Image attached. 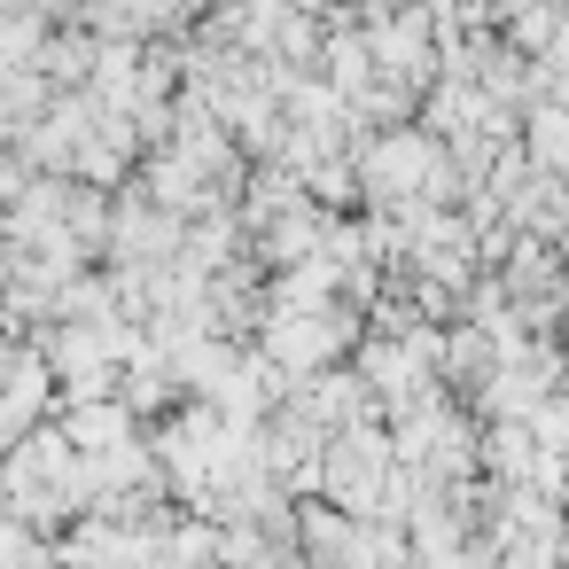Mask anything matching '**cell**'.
Listing matches in <instances>:
<instances>
[{
  "mask_svg": "<svg viewBox=\"0 0 569 569\" xmlns=\"http://www.w3.org/2000/svg\"><path fill=\"white\" fill-rule=\"evenodd\" d=\"M63 429H71L79 452H110V445L133 437V406L110 398V390H102V398H71V421H63Z\"/></svg>",
  "mask_w": 569,
  "mask_h": 569,
  "instance_id": "4",
  "label": "cell"
},
{
  "mask_svg": "<svg viewBox=\"0 0 569 569\" xmlns=\"http://www.w3.org/2000/svg\"><path fill=\"white\" fill-rule=\"evenodd\" d=\"M530 157H538L546 172H561V180H569V110H546V118L530 126Z\"/></svg>",
  "mask_w": 569,
  "mask_h": 569,
  "instance_id": "5",
  "label": "cell"
},
{
  "mask_svg": "<svg viewBox=\"0 0 569 569\" xmlns=\"http://www.w3.org/2000/svg\"><path fill=\"white\" fill-rule=\"evenodd\" d=\"M390 476H398V445H390L382 429H359V421H351V429H336L328 452H320V483H328L336 507H351V515L382 507Z\"/></svg>",
  "mask_w": 569,
  "mask_h": 569,
  "instance_id": "2",
  "label": "cell"
},
{
  "mask_svg": "<svg viewBox=\"0 0 569 569\" xmlns=\"http://www.w3.org/2000/svg\"><path fill=\"white\" fill-rule=\"evenodd\" d=\"M343 343H351V312H305V305H273V320H266V359H273L289 382L320 375V367H328Z\"/></svg>",
  "mask_w": 569,
  "mask_h": 569,
  "instance_id": "3",
  "label": "cell"
},
{
  "mask_svg": "<svg viewBox=\"0 0 569 569\" xmlns=\"http://www.w3.org/2000/svg\"><path fill=\"white\" fill-rule=\"evenodd\" d=\"M452 180H460V164H445V141H429V133H390V141H367L359 149V188L375 203L413 211V203L452 196Z\"/></svg>",
  "mask_w": 569,
  "mask_h": 569,
  "instance_id": "1",
  "label": "cell"
}]
</instances>
